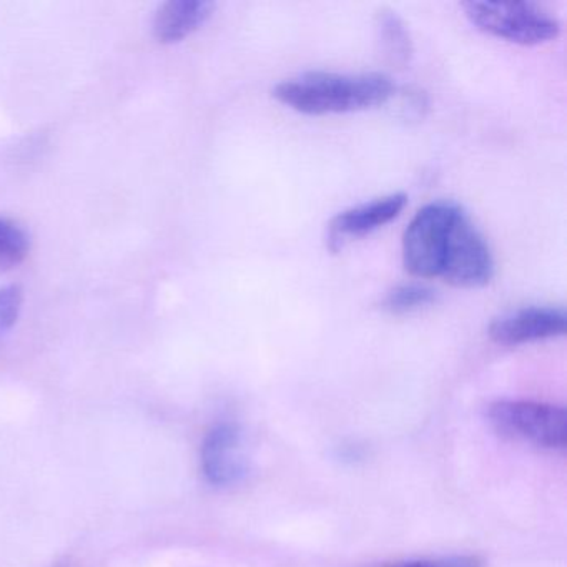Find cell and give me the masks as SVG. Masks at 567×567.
Instances as JSON below:
<instances>
[{"label": "cell", "instance_id": "6da1fadb", "mask_svg": "<svg viewBox=\"0 0 567 567\" xmlns=\"http://www.w3.org/2000/svg\"><path fill=\"white\" fill-rule=\"evenodd\" d=\"M394 94L390 75L305 72L274 87V97L307 115L348 114L386 104Z\"/></svg>", "mask_w": 567, "mask_h": 567}, {"label": "cell", "instance_id": "7a4b0ae2", "mask_svg": "<svg viewBox=\"0 0 567 567\" xmlns=\"http://www.w3.org/2000/svg\"><path fill=\"white\" fill-rule=\"evenodd\" d=\"M464 16L480 31L520 45H537L559 35L560 22L553 12L530 2H481L463 4Z\"/></svg>", "mask_w": 567, "mask_h": 567}, {"label": "cell", "instance_id": "3957f363", "mask_svg": "<svg viewBox=\"0 0 567 567\" xmlns=\"http://www.w3.org/2000/svg\"><path fill=\"white\" fill-rule=\"evenodd\" d=\"M461 207L454 202H431L416 212L403 235V265L417 278L440 277L451 225Z\"/></svg>", "mask_w": 567, "mask_h": 567}, {"label": "cell", "instance_id": "277c9868", "mask_svg": "<svg viewBox=\"0 0 567 567\" xmlns=\"http://www.w3.org/2000/svg\"><path fill=\"white\" fill-rule=\"evenodd\" d=\"M489 420L501 433L549 450H563L567 441L566 410L539 401L504 400L491 404Z\"/></svg>", "mask_w": 567, "mask_h": 567}, {"label": "cell", "instance_id": "5b68a950", "mask_svg": "<svg viewBox=\"0 0 567 567\" xmlns=\"http://www.w3.org/2000/svg\"><path fill=\"white\" fill-rule=\"evenodd\" d=\"M440 277L460 288L486 287L494 277L489 245L461 208L451 225Z\"/></svg>", "mask_w": 567, "mask_h": 567}, {"label": "cell", "instance_id": "8992f818", "mask_svg": "<svg viewBox=\"0 0 567 567\" xmlns=\"http://www.w3.org/2000/svg\"><path fill=\"white\" fill-rule=\"evenodd\" d=\"M567 317L563 308L526 307L501 315L491 321L487 334L504 347L549 340L566 333Z\"/></svg>", "mask_w": 567, "mask_h": 567}, {"label": "cell", "instance_id": "52a82bcc", "mask_svg": "<svg viewBox=\"0 0 567 567\" xmlns=\"http://www.w3.org/2000/svg\"><path fill=\"white\" fill-rule=\"evenodd\" d=\"M244 436L235 424L212 427L202 446V471L215 486L237 483L247 474Z\"/></svg>", "mask_w": 567, "mask_h": 567}, {"label": "cell", "instance_id": "ba28073f", "mask_svg": "<svg viewBox=\"0 0 567 567\" xmlns=\"http://www.w3.org/2000/svg\"><path fill=\"white\" fill-rule=\"evenodd\" d=\"M406 204V194H391L340 212L328 227V245L331 250L338 251L344 241L370 235L393 221Z\"/></svg>", "mask_w": 567, "mask_h": 567}, {"label": "cell", "instance_id": "9c48e42d", "mask_svg": "<svg viewBox=\"0 0 567 567\" xmlns=\"http://www.w3.org/2000/svg\"><path fill=\"white\" fill-rule=\"evenodd\" d=\"M215 4L208 0H172L158 8L154 34L164 44H174L200 29L214 14Z\"/></svg>", "mask_w": 567, "mask_h": 567}, {"label": "cell", "instance_id": "30bf717a", "mask_svg": "<svg viewBox=\"0 0 567 567\" xmlns=\"http://www.w3.org/2000/svg\"><path fill=\"white\" fill-rule=\"evenodd\" d=\"M374 28H377L378 44L384 61L391 68H406L413 59L414 45L410 29L404 24L403 19L393 9L381 8L377 12Z\"/></svg>", "mask_w": 567, "mask_h": 567}, {"label": "cell", "instance_id": "8fae6325", "mask_svg": "<svg viewBox=\"0 0 567 567\" xmlns=\"http://www.w3.org/2000/svg\"><path fill=\"white\" fill-rule=\"evenodd\" d=\"M437 293L433 288L424 284H403L391 288L383 300H381V310L390 315H408L421 308L430 307L436 301Z\"/></svg>", "mask_w": 567, "mask_h": 567}, {"label": "cell", "instance_id": "7c38bea8", "mask_svg": "<svg viewBox=\"0 0 567 567\" xmlns=\"http://www.w3.org/2000/svg\"><path fill=\"white\" fill-rule=\"evenodd\" d=\"M31 240L24 228L8 218H0V270L16 267L29 254Z\"/></svg>", "mask_w": 567, "mask_h": 567}, {"label": "cell", "instance_id": "4fadbf2b", "mask_svg": "<svg viewBox=\"0 0 567 567\" xmlns=\"http://www.w3.org/2000/svg\"><path fill=\"white\" fill-rule=\"evenodd\" d=\"M22 308V290L18 285L0 287V334L11 330Z\"/></svg>", "mask_w": 567, "mask_h": 567}, {"label": "cell", "instance_id": "5bb4252c", "mask_svg": "<svg viewBox=\"0 0 567 567\" xmlns=\"http://www.w3.org/2000/svg\"><path fill=\"white\" fill-rule=\"evenodd\" d=\"M394 567H457L446 563H437V560H408V563L398 564Z\"/></svg>", "mask_w": 567, "mask_h": 567}]
</instances>
